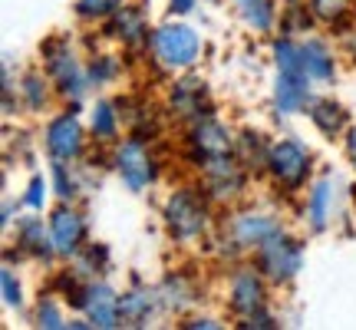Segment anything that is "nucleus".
I'll use <instances>...</instances> for the list:
<instances>
[{"label": "nucleus", "instance_id": "32", "mask_svg": "<svg viewBox=\"0 0 356 330\" xmlns=\"http://www.w3.org/2000/svg\"><path fill=\"white\" fill-rule=\"evenodd\" d=\"M353 50H356V43H353Z\"/></svg>", "mask_w": 356, "mask_h": 330}, {"label": "nucleus", "instance_id": "12", "mask_svg": "<svg viewBox=\"0 0 356 330\" xmlns=\"http://www.w3.org/2000/svg\"><path fill=\"white\" fill-rule=\"evenodd\" d=\"M274 231H277L274 221H267V218H261V215H244V218H238V225H234V242L241 244V248H261Z\"/></svg>", "mask_w": 356, "mask_h": 330}, {"label": "nucleus", "instance_id": "3", "mask_svg": "<svg viewBox=\"0 0 356 330\" xmlns=\"http://www.w3.org/2000/svg\"><path fill=\"white\" fill-rule=\"evenodd\" d=\"M261 271L274 281H291L300 271V244L284 238L280 231H274L261 244Z\"/></svg>", "mask_w": 356, "mask_h": 330}, {"label": "nucleus", "instance_id": "4", "mask_svg": "<svg viewBox=\"0 0 356 330\" xmlns=\"http://www.w3.org/2000/svg\"><path fill=\"white\" fill-rule=\"evenodd\" d=\"M267 165H270V172H274V178H277L280 185L297 189L307 178V172H310V152H307L300 142H291V139L277 142L267 152Z\"/></svg>", "mask_w": 356, "mask_h": 330}, {"label": "nucleus", "instance_id": "6", "mask_svg": "<svg viewBox=\"0 0 356 330\" xmlns=\"http://www.w3.org/2000/svg\"><path fill=\"white\" fill-rule=\"evenodd\" d=\"M47 149L53 152L56 162H73L83 149V132H79V123L73 116H60L53 119L50 129H47Z\"/></svg>", "mask_w": 356, "mask_h": 330}, {"label": "nucleus", "instance_id": "5", "mask_svg": "<svg viewBox=\"0 0 356 330\" xmlns=\"http://www.w3.org/2000/svg\"><path fill=\"white\" fill-rule=\"evenodd\" d=\"M115 168H119V175L126 182L132 191L145 189L149 182L155 178V162L149 149L142 146V142H126V146H119V152H115Z\"/></svg>", "mask_w": 356, "mask_h": 330}, {"label": "nucleus", "instance_id": "10", "mask_svg": "<svg viewBox=\"0 0 356 330\" xmlns=\"http://www.w3.org/2000/svg\"><path fill=\"white\" fill-rule=\"evenodd\" d=\"M50 235H53V248L60 254H73L83 242V218L76 212H66L60 208L53 215V225H50Z\"/></svg>", "mask_w": 356, "mask_h": 330}, {"label": "nucleus", "instance_id": "31", "mask_svg": "<svg viewBox=\"0 0 356 330\" xmlns=\"http://www.w3.org/2000/svg\"><path fill=\"white\" fill-rule=\"evenodd\" d=\"M191 7H195V0H172V10H178V13H188Z\"/></svg>", "mask_w": 356, "mask_h": 330}, {"label": "nucleus", "instance_id": "24", "mask_svg": "<svg viewBox=\"0 0 356 330\" xmlns=\"http://www.w3.org/2000/svg\"><path fill=\"white\" fill-rule=\"evenodd\" d=\"M3 301L7 304H20V284L13 281L10 271H3Z\"/></svg>", "mask_w": 356, "mask_h": 330}, {"label": "nucleus", "instance_id": "18", "mask_svg": "<svg viewBox=\"0 0 356 330\" xmlns=\"http://www.w3.org/2000/svg\"><path fill=\"white\" fill-rule=\"evenodd\" d=\"M113 30L115 37H126V40H139L142 33H145V24H142V17L132 7H122V10L115 13V20H113Z\"/></svg>", "mask_w": 356, "mask_h": 330}, {"label": "nucleus", "instance_id": "25", "mask_svg": "<svg viewBox=\"0 0 356 330\" xmlns=\"http://www.w3.org/2000/svg\"><path fill=\"white\" fill-rule=\"evenodd\" d=\"M343 3L346 0H317V13L320 17H327V20H333V17L343 13Z\"/></svg>", "mask_w": 356, "mask_h": 330}, {"label": "nucleus", "instance_id": "1", "mask_svg": "<svg viewBox=\"0 0 356 330\" xmlns=\"http://www.w3.org/2000/svg\"><path fill=\"white\" fill-rule=\"evenodd\" d=\"M152 53L155 60L168 66V70H185L198 56V37L188 26H162L152 37Z\"/></svg>", "mask_w": 356, "mask_h": 330}, {"label": "nucleus", "instance_id": "29", "mask_svg": "<svg viewBox=\"0 0 356 330\" xmlns=\"http://www.w3.org/2000/svg\"><path fill=\"white\" fill-rule=\"evenodd\" d=\"M56 189H60V195H63V198H70V195H73V178L66 182V168H63V165H56Z\"/></svg>", "mask_w": 356, "mask_h": 330}, {"label": "nucleus", "instance_id": "28", "mask_svg": "<svg viewBox=\"0 0 356 330\" xmlns=\"http://www.w3.org/2000/svg\"><path fill=\"white\" fill-rule=\"evenodd\" d=\"M89 73H92V79H109L115 73V63L113 60H99V63H92Z\"/></svg>", "mask_w": 356, "mask_h": 330}, {"label": "nucleus", "instance_id": "23", "mask_svg": "<svg viewBox=\"0 0 356 330\" xmlns=\"http://www.w3.org/2000/svg\"><path fill=\"white\" fill-rule=\"evenodd\" d=\"M40 324L43 327H63V317H60V311L50 301H40Z\"/></svg>", "mask_w": 356, "mask_h": 330}, {"label": "nucleus", "instance_id": "14", "mask_svg": "<svg viewBox=\"0 0 356 330\" xmlns=\"http://www.w3.org/2000/svg\"><path fill=\"white\" fill-rule=\"evenodd\" d=\"M234 3H238L244 24H251L254 30H267L274 24V0H234Z\"/></svg>", "mask_w": 356, "mask_h": 330}, {"label": "nucleus", "instance_id": "8", "mask_svg": "<svg viewBox=\"0 0 356 330\" xmlns=\"http://www.w3.org/2000/svg\"><path fill=\"white\" fill-rule=\"evenodd\" d=\"M83 307H86V314L99 327H115L119 324V297H115L106 284H89L86 294H83Z\"/></svg>", "mask_w": 356, "mask_h": 330}, {"label": "nucleus", "instance_id": "19", "mask_svg": "<svg viewBox=\"0 0 356 330\" xmlns=\"http://www.w3.org/2000/svg\"><path fill=\"white\" fill-rule=\"evenodd\" d=\"M327 205H330V182L323 178V182H317L314 191H310V225L317 231L327 225Z\"/></svg>", "mask_w": 356, "mask_h": 330}, {"label": "nucleus", "instance_id": "22", "mask_svg": "<svg viewBox=\"0 0 356 330\" xmlns=\"http://www.w3.org/2000/svg\"><path fill=\"white\" fill-rule=\"evenodd\" d=\"M113 10H119V0H79V13L83 17H106Z\"/></svg>", "mask_w": 356, "mask_h": 330}, {"label": "nucleus", "instance_id": "21", "mask_svg": "<svg viewBox=\"0 0 356 330\" xmlns=\"http://www.w3.org/2000/svg\"><path fill=\"white\" fill-rule=\"evenodd\" d=\"M92 132H96L99 139H109L115 132V113L109 102H99V106H96V113H92Z\"/></svg>", "mask_w": 356, "mask_h": 330}, {"label": "nucleus", "instance_id": "15", "mask_svg": "<svg viewBox=\"0 0 356 330\" xmlns=\"http://www.w3.org/2000/svg\"><path fill=\"white\" fill-rule=\"evenodd\" d=\"M310 119H314V126H317L323 136H337L346 123V113L337 106V102H317L314 113H310Z\"/></svg>", "mask_w": 356, "mask_h": 330}, {"label": "nucleus", "instance_id": "26", "mask_svg": "<svg viewBox=\"0 0 356 330\" xmlns=\"http://www.w3.org/2000/svg\"><path fill=\"white\" fill-rule=\"evenodd\" d=\"M26 100H30V106L37 109V106H43V86H40V79L37 77H30L26 79Z\"/></svg>", "mask_w": 356, "mask_h": 330}, {"label": "nucleus", "instance_id": "27", "mask_svg": "<svg viewBox=\"0 0 356 330\" xmlns=\"http://www.w3.org/2000/svg\"><path fill=\"white\" fill-rule=\"evenodd\" d=\"M26 205H30V208H40V205H43V178H33V182H30Z\"/></svg>", "mask_w": 356, "mask_h": 330}, {"label": "nucleus", "instance_id": "17", "mask_svg": "<svg viewBox=\"0 0 356 330\" xmlns=\"http://www.w3.org/2000/svg\"><path fill=\"white\" fill-rule=\"evenodd\" d=\"M172 106L181 116H198L202 113V83H181L172 96Z\"/></svg>", "mask_w": 356, "mask_h": 330}, {"label": "nucleus", "instance_id": "9", "mask_svg": "<svg viewBox=\"0 0 356 330\" xmlns=\"http://www.w3.org/2000/svg\"><path fill=\"white\" fill-rule=\"evenodd\" d=\"M231 304L234 311H241V314H257V311H264V288H261V281H257L254 271H241L234 284H231Z\"/></svg>", "mask_w": 356, "mask_h": 330}, {"label": "nucleus", "instance_id": "11", "mask_svg": "<svg viewBox=\"0 0 356 330\" xmlns=\"http://www.w3.org/2000/svg\"><path fill=\"white\" fill-rule=\"evenodd\" d=\"M195 149L202 155V162L208 159H218V155H228L231 152V136L225 126H218V123H202V126L195 129Z\"/></svg>", "mask_w": 356, "mask_h": 330}, {"label": "nucleus", "instance_id": "16", "mask_svg": "<svg viewBox=\"0 0 356 330\" xmlns=\"http://www.w3.org/2000/svg\"><path fill=\"white\" fill-rule=\"evenodd\" d=\"M53 238V235H50ZM50 238H47V231H43V221H37V218H30V221H24V228H20V244H24L26 251L33 254H50Z\"/></svg>", "mask_w": 356, "mask_h": 330}, {"label": "nucleus", "instance_id": "20", "mask_svg": "<svg viewBox=\"0 0 356 330\" xmlns=\"http://www.w3.org/2000/svg\"><path fill=\"white\" fill-rule=\"evenodd\" d=\"M119 314L132 324H139V320L149 317V297H142V294H126L122 301H119Z\"/></svg>", "mask_w": 356, "mask_h": 330}, {"label": "nucleus", "instance_id": "13", "mask_svg": "<svg viewBox=\"0 0 356 330\" xmlns=\"http://www.w3.org/2000/svg\"><path fill=\"white\" fill-rule=\"evenodd\" d=\"M300 53H304L307 77H314V79H330L333 77V60H330V53H327V47H323V43L310 40V43H304V47H300Z\"/></svg>", "mask_w": 356, "mask_h": 330}, {"label": "nucleus", "instance_id": "2", "mask_svg": "<svg viewBox=\"0 0 356 330\" xmlns=\"http://www.w3.org/2000/svg\"><path fill=\"white\" fill-rule=\"evenodd\" d=\"M165 218H168V228L175 238L181 242H191V238H198L208 225V215H204V205L198 202V195H191V191H178L175 198L165 205Z\"/></svg>", "mask_w": 356, "mask_h": 330}, {"label": "nucleus", "instance_id": "30", "mask_svg": "<svg viewBox=\"0 0 356 330\" xmlns=\"http://www.w3.org/2000/svg\"><path fill=\"white\" fill-rule=\"evenodd\" d=\"M346 155H350V162L356 165V129L350 132V139H346Z\"/></svg>", "mask_w": 356, "mask_h": 330}, {"label": "nucleus", "instance_id": "7", "mask_svg": "<svg viewBox=\"0 0 356 330\" xmlns=\"http://www.w3.org/2000/svg\"><path fill=\"white\" fill-rule=\"evenodd\" d=\"M274 100H277L280 113H297V109H304L307 100H310V93H307V70H280Z\"/></svg>", "mask_w": 356, "mask_h": 330}]
</instances>
